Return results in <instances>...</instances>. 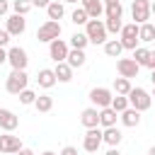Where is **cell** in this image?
<instances>
[{
	"instance_id": "obj_27",
	"label": "cell",
	"mask_w": 155,
	"mask_h": 155,
	"mask_svg": "<svg viewBox=\"0 0 155 155\" xmlns=\"http://www.w3.org/2000/svg\"><path fill=\"white\" fill-rule=\"evenodd\" d=\"M104 15H107V19H121V17H124L121 2H109V5H104Z\"/></svg>"
},
{
	"instance_id": "obj_32",
	"label": "cell",
	"mask_w": 155,
	"mask_h": 155,
	"mask_svg": "<svg viewBox=\"0 0 155 155\" xmlns=\"http://www.w3.org/2000/svg\"><path fill=\"white\" fill-rule=\"evenodd\" d=\"M87 19H90V17H87V12H85L82 7H75L73 15H70V22L78 24V27H80V24H87Z\"/></svg>"
},
{
	"instance_id": "obj_36",
	"label": "cell",
	"mask_w": 155,
	"mask_h": 155,
	"mask_svg": "<svg viewBox=\"0 0 155 155\" xmlns=\"http://www.w3.org/2000/svg\"><path fill=\"white\" fill-rule=\"evenodd\" d=\"M10 39H12V36H10V31H7V29H0V46H2V48L10 44Z\"/></svg>"
},
{
	"instance_id": "obj_11",
	"label": "cell",
	"mask_w": 155,
	"mask_h": 155,
	"mask_svg": "<svg viewBox=\"0 0 155 155\" xmlns=\"http://www.w3.org/2000/svg\"><path fill=\"white\" fill-rule=\"evenodd\" d=\"M116 70H119V75L121 78H138V70H140V65L133 61V58H119L116 61Z\"/></svg>"
},
{
	"instance_id": "obj_23",
	"label": "cell",
	"mask_w": 155,
	"mask_h": 155,
	"mask_svg": "<svg viewBox=\"0 0 155 155\" xmlns=\"http://www.w3.org/2000/svg\"><path fill=\"white\" fill-rule=\"evenodd\" d=\"M53 73H56V80H58V82H70V80H73V68H70L65 61L56 63Z\"/></svg>"
},
{
	"instance_id": "obj_33",
	"label": "cell",
	"mask_w": 155,
	"mask_h": 155,
	"mask_svg": "<svg viewBox=\"0 0 155 155\" xmlns=\"http://www.w3.org/2000/svg\"><path fill=\"white\" fill-rule=\"evenodd\" d=\"M17 97H19V102H22V104H27V107H29V104H34V99H36V92H34V90H29V87H24V90H22Z\"/></svg>"
},
{
	"instance_id": "obj_48",
	"label": "cell",
	"mask_w": 155,
	"mask_h": 155,
	"mask_svg": "<svg viewBox=\"0 0 155 155\" xmlns=\"http://www.w3.org/2000/svg\"><path fill=\"white\" fill-rule=\"evenodd\" d=\"M61 2H73V5H75V2H80V0H61Z\"/></svg>"
},
{
	"instance_id": "obj_5",
	"label": "cell",
	"mask_w": 155,
	"mask_h": 155,
	"mask_svg": "<svg viewBox=\"0 0 155 155\" xmlns=\"http://www.w3.org/2000/svg\"><path fill=\"white\" fill-rule=\"evenodd\" d=\"M119 34H121V39H119V41H121V46H124V48L133 51V48L138 46V24H136V22H131V24H124Z\"/></svg>"
},
{
	"instance_id": "obj_6",
	"label": "cell",
	"mask_w": 155,
	"mask_h": 155,
	"mask_svg": "<svg viewBox=\"0 0 155 155\" xmlns=\"http://www.w3.org/2000/svg\"><path fill=\"white\" fill-rule=\"evenodd\" d=\"M111 97H114V92H111L109 87H92L87 99L92 102V107L104 109V107H109V104H111Z\"/></svg>"
},
{
	"instance_id": "obj_21",
	"label": "cell",
	"mask_w": 155,
	"mask_h": 155,
	"mask_svg": "<svg viewBox=\"0 0 155 155\" xmlns=\"http://www.w3.org/2000/svg\"><path fill=\"white\" fill-rule=\"evenodd\" d=\"M116 119H119V114H116L111 107H104V109H99V126H102V128L116 126Z\"/></svg>"
},
{
	"instance_id": "obj_26",
	"label": "cell",
	"mask_w": 155,
	"mask_h": 155,
	"mask_svg": "<svg viewBox=\"0 0 155 155\" xmlns=\"http://www.w3.org/2000/svg\"><path fill=\"white\" fill-rule=\"evenodd\" d=\"M34 107H36V111L46 114V111H51V109H53V97H48V94H36Z\"/></svg>"
},
{
	"instance_id": "obj_3",
	"label": "cell",
	"mask_w": 155,
	"mask_h": 155,
	"mask_svg": "<svg viewBox=\"0 0 155 155\" xmlns=\"http://www.w3.org/2000/svg\"><path fill=\"white\" fill-rule=\"evenodd\" d=\"M27 82H29L27 70H12V73L7 75V80H5V90H7L10 94H19V92L27 87Z\"/></svg>"
},
{
	"instance_id": "obj_14",
	"label": "cell",
	"mask_w": 155,
	"mask_h": 155,
	"mask_svg": "<svg viewBox=\"0 0 155 155\" xmlns=\"http://www.w3.org/2000/svg\"><path fill=\"white\" fill-rule=\"evenodd\" d=\"M17 126H19V116L15 111H10V109H0V131L12 133Z\"/></svg>"
},
{
	"instance_id": "obj_7",
	"label": "cell",
	"mask_w": 155,
	"mask_h": 155,
	"mask_svg": "<svg viewBox=\"0 0 155 155\" xmlns=\"http://www.w3.org/2000/svg\"><path fill=\"white\" fill-rule=\"evenodd\" d=\"M7 63L12 65V70H24L29 58H27V51L22 46H10L7 48Z\"/></svg>"
},
{
	"instance_id": "obj_38",
	"label": "cell",
	"mask_w": 155,
	"mask_h": 155,
	"mask_svg": "<svg viewBox=\"0 0 155 155\" xmlns=\"http://www.w3.org/2000/svg\"><path fill=\"white\" fill-rule=\"evenodd\" d=\"M7 12H10V2L7 0H0V17H5Z\"/></svg>"
},
{
	"instance_id": "obj_13",
	"label": "cell",
	"mask_w": 155,
	"mask_h": 155,
	"mask_svg": "<svg viewBox=\"0 0 155 155\" xmlns=\"http://www.w3.org/2000/svg\"><path fill=\"white\" fill-rule=\"evenodd\" d=\"M7 31H10V36H22L24 34V29H27V19H24V15H10L7 17V27H5Z\"/></svg>"
},
{
	"instance_id": "obj_2",
	"label": "cell",
	"mask_w": 155,
	"mask_h": 155,
	"mask_svg": "<svg viewBox=\"0 0 155 155\" xmlns=\"http://www.w3.org/2000/svg\"><path fill=\"white\" fill-rule=\"evenodd\" d=\"M85 34H87L90 44H94V46H99V44L104 46L107 36H109V31H107V27H104L102 19H87V24H85Z\"/></svg>"
},
{
	"instance_id": "obj_20",
	"label": "cell",
	"mask_w": 155,
	"mask_h": 155,
	"mask_svg": "<svg viewBox=\"0 0 155 155\" xmlns=\"http://www.w3.org/2000/svg\"><path fill=\"white\" fill-rule=\"evenodd\" d=\"M119 119H121V124H124V126L136 128V126L140 124V111H136L133 107H128V109H124V111L119 114Z\"/></svg>"
},
{
	"instance_id": "obj_35",
	"label": "cell",
	"mask_w": 155,
	"mask_h": 155,
	"mask_svg": "<svg viewBox=\"0 0 155 155\" xmlns=\"http://www.w3.org/2000/svg\"><path fill=\"white\" fill-rule=\"evenodd\" d=\"M104 27H107V31H109V34H119V31H121V27H124V22H121V19H107V22H104Z\"/></svg>"
},
{
	"instance_id": "obj_40",
	"label": "cell",
	"mask_w": 155,
	"mask_h": 155,
	"mask_svg": "<svg viewBox=\"0 0 155 155\" xmlns=\"http://www.w3.org/2000/svg\"><path fill=\"white\" fill-rule=\"evenodd\" d=\"M48 2H51V0H31L34 7H48Z\"/></svg>"
},
{
	"instance_id": "obj_18",
	"label": "cell",
	"mask_w": 155,
	"mask_h": 155,
	"mask_svg": "<svg viewBox=\"0 0 155 155\" xmlns=\"http://www.w3.org/2000/svg\"><path fill=\"white\" fill-rule=\"evenodd\" d=\"M85 61H87V56H85V48H70L68 51V56H65V63L75 70V68H82L85 65Z\"/></svg>"
},
{
	"instance_id": "obj_44",
	"label": "cell",
	"mask_w": 155,
	"mask_h": 155,
	"mask_svg": "<svg viewBox=\"0 0 155 155\" xmlns=\"http://www.w3.org/2000/svg\"><path fill=\"white\" fill-rule=\"evenodd\" d=\"M150 82H153V85H155V68H153V70H150Z\"/></svg>"
},
{
	"instance_id": "obj_46",
	"label": "cell",
	"mask_w": 155,
	"mask_h": 155,
	"mask_svg": "<svg viewBox=\"0 0 155 155\" xmlns=\"http://www.w3.org/2000/svg\"><path fill=\"white\" fill-rule=\"evenodd\" d=\"M104 5H109V2H121V0H102Z\"/></svg>"
},
{
	"instance_id": "obj_12",
	"label": "cell",
	"mask_w": 155,
	"mask_h": 155,
	"mask_svg": "<svg viewBox=\"0 0 155 155\" xmlns=\"http://www.w3.org/2000/svg\"><path fill=\"white\" fill-rule=\"evenodd\" d=\"M19 148H22L19 136H12V133H2L0 136V153L12 155V153H19Z\"/></svg>"
},
{
	"instance_id": "obj_4",
	"label": "cell",
	"mask_w": 155,
	"mask_h": 155,
	"mask_svg": "<svg viewBox=\"0 0 155 155\" xmlns=\"http://www.w3.org/2000/svg\"><path fill=\"white\" fill-rule=\"evenodd\" d=\"M58 36H61V22H56V19H46V22L36 29V39L44 41V44H51V41L58 39Z\"/></svg>"
},
{
	"instance_id": "obj_42",
	"label": "cell",
	"mask_w": 155,
	"mask_h": 155,
	"mask_svg": "<svg viewBox=\"0 0 155 155\" xmlns=\"http://www.w3.org/2000/svg\"><path fill=\"white\" fill-rule=\"evenodd\" d=\"M17 155H34V150H29V148H19Z\"/></svg>"
},
{
	"instance_id": "obj_43",
	"label": "cell",
	"mask_w": 155,
	"mask_h": 155,
	"mask_svg": "<svg viewBox=\"0 0 155 155\" xmlns=\"http://www.w3.org/2000/svg\"><path fill=\"white\" fill-rule=\"evenodd\" d=\"M104 155H121V153H119V148H109Z\"/></svg>"
},
{
	"instance_id": "obj_9",
	"label": "cell",
	"mask_w": 155,
	"mask_h": 155,
	"mask_svg": "<svg viewBox=\"0 0 155 155\" xmlns=\"http://www.w3.org/2000/svg\"><path fill=\"white\" fill-rule=\"evenodd\" d=\"M68 51H70V44H65L61 36H58V39H53V41L48 44V56H51V61H53V63H61V61H65Z\"/></svg>"
},
{
	"instance_id": "obj_30",
	"label": "cell",
	"mask_w": 155,
	"mask_h": 155,
	"mask_svg": "<svg viewBox=\"0 0 155 155\" xmlns=\"http://www.w3.org/2000/svg\"><path fill=\"white\" fill-rule=\"evenodd\" d=\"M87 44H90V39H87L85 31H75V34L70 36V48H85Z\"/></svg>"
},
{
	"instance_id": "obj_28",
	"label": "cell",
	"mask_w": 155,
	"mask_h": 155,
	"mask_svg": "<svg viewBox=\"0 0 155 155\" xmlns=\"http://www.w3.org/2000/svg\"><path fill=\"white\" fill-rule=\"evenodd\" d=\"M131 87H133V85H131L128 78H121V75H119V78L114 80V94H128Z\"/></svg>"
},
{
	"instance_id": "obj_47",
	"label": "cell",
	"mask_w": 155,
	"mask_h": 155,
	"mask_svg": "<svg viewBox=\"0 0 155 155\" xmlns=\"http://www.w3.org/2000/svg\"><path fill=\"white\" fill-rule=\"evenodd\" d=\"M148 155H155V145H153V148H150V150H148Z\"/></svg>"
},
{
	"instance_id": "obj_49",
	"label": "cell",
	"mask_w": 155,
	"mask_h": 155,
	"mask_svg": "<svg viewBox=\"0 0 155 155\" xmlns=\"http://www.w3.org/2000/svg\"><path fill=\"white\" fill-rule=\"evenodd\" d=\"M41 155H56V153H53V150H46V153H41Z\"/></svg>"
},
{
	"instance_id": "obj_24",
	"label": "cell",
	"mask_w": 155,
	"mask_h": 155,
	"mask_svg": "<svg viewBox=\"0 0 155 155\" xmlns=\"http://www.w3.org/2000/svg\"><path fill=\"white\" fill-rule=\"evenodd\" d=\"M104 53H107L109 58H119V56L124 53L121 41H119V39H107V41H104Z\"/></svg>"
},
{
	"instance_id": "obj_16",
	"label": "cell",
	"mask_w": 155,
	"mask_h": 155,
	"mask_svg": "<svg viewBox=\"0 0 155 155\" xmlns=\"http://www.w3.org/2000/svg\"><path fill=\"white\" fill-rule=\"evenodd\" d=\"M80 7L87 12L90 19H99V15L104 12V2L102 0H80Z\"/></svg>"
},
{
	"instance_id": "obj_17",
	"label": "cell",
	"mask_w": 155,
	"mask_h": 155,
	"mask_svg": "<svg viewBox=\"0 0 155 155\" xmlns=\"http://www.w3.org/2000/svg\"><path fill=\"white\" fill-rule=\"evenodd\" d=\"M121 131L116 128V126H109V128H102V143H107L109 148H119V143H121Z\"/></svg>"
},
{
	"instance_id": "obj_41",
	"label": "cell",
	"mask_w": 155,
	"mask_h": 155,
	"mask_svg": "<svg viewBox=\"0 0 155 155\" xmlns=\"http://www.w3.org/2000/svg\"><path fill=\"white\" fill-rule=\"evenodd\" d=\"M2 63H7V48L0 46V65H2Z\"/></svg>"
},
{
	"instance_id": "obj_51",
	"label": "cell",
	"mask_w": 155,
	"mask_h": 155,
	"mask_svg": "<svg viewBox=\"0 0 155 155\" xmlns=\"http://www.w3.org/2000/svg\"><path fill=\"white\" fill-rule=\"evenodd\" d=\"M153 24H155V22H153Z\"/></svg>"
},
{
	"instance_id": "obj_39",
	"label": "cell",
	"mask_w": 155,
	"mask_h": 155,
	"mask_svg": "<svg viewBox=\"0 0 155 155\" xmlns=\"http://www.w3.org/2000/svg\"><path fill=\"white\" fill-rule=\"evenodd\" d=\"M61 155H78V148H73V145H65V148L61 150Z\"/></svg>"
},
{
	"instance_id": "obj_50",
	"label": "cell",
	"mask_w": 155,
	"mask_h": 155,
	"mask_svg": "<svg viewBox=\"0 0 155 155\" xmlns=\"http://www.w3.org/2000/svg\"><path fill=\"white\" fill-rule=\"evenodd\" d=\"M150 97H155V85H153V94H150Z\"/></svg>"
},
{
	"instance_id": "obj_37",
	"label": "cell",
	"mask_w": 155,
	"mask_h": 155,
	"mask_svg": "<svg viewBox=\"0 0 155 155\" xmlns=\"http://www.w3.org/2000/svg\"><path fill=\"white\" fill-rule=\"evenodd\" d=\"M143 65H145V68H150V70L155 68V51H150V53H148V58H145V63H143Z\"/></svg>"
},
{
	"instance_id": "obj_8",
	"label": "cell",
	"mask_w": 155,
	"mask_h": 155,
	"mask_svg": "<svg viewBox=\"0 0 155 155\" xmlns=\"http://www.w3.org/2000/svg\"><path fill=\"white\" fill-rule=\"evenodd\" d=\"M131 17L136 24H143L150 19V0H133L131 5Z\"/></svg>"
},
{
	"instance_id": "obj_29",
	"label": "cell",
	"mask_w": 155,
	"mask_h": 155,
	"mask_svg": "<svg viewBox=\"0 0 155 155\" xmlns=\"http://www.w3.org/2000/svg\"><path fill=\"white\" fill-rule=\"evenodd\" d=\"M109 107H111V109H114L116 114H121L124 109H128V97H126V94H114V97H111V104H109Z\"/></svg>"
},
{
	"instance_id": "obj_22",
	"label": "cell",
	"mask_w": 155,
	"mask_h": 155,
	"mask_svg": "<svg viewBox=\"0 0 155 155\" xmlns=\"http://www.w3.org/2000/svg\"><path fill=\"white\" fill-rule=\"evenodd\" d=\"M138 41H143V44L155 41V24H153V22H143V24H138Z\"/></svg>"
},
{
	"instance_id": "obj_31",
	"label": "cell",
	"mask_w": 155,
	"mask_h": 155,
	"mask_svg": "<svg viewBox=\"0 0 155 155\" xmlns=\"http://www.w3.org/2000/svg\"><path fill=\"white\" fill-rule=\"evenodd\" d=\"M31 7H34L31 0H12V12L15 15H27Z\"/></svg>"
},
{
	"instance_id": "obj_15",
	"label": "cell",
	"mask_w": 155,
	"mask_h": 155,
	"mask_svg": "<svg viewBox=\"0 0 155 155\" xmlns=\"http://www.w3.org/2000/svg\"><path fill=\"white\" fill-rule=\"evenodd\" d=\"M80 124H82L85 128H94V126H99V109H97V107H87V109H82V114H80Z\"/></svg>"
},
{
	"instance_id": "obj_45",
	"label": "cell",
	"mask_w": 155,
	"mask_h": 155,
	"mask_svg": "<svg viewBox=\"0 0 155 155\" xmlns=\"http://www.w3.org/2000/svg\"><path fill=\"white\" fill-rule=\"evenodd\" d=\"M150 15H155V0L150 2Z\"/></svg>"
},
{
	"instance_id": "obj_19",
	"label": "cell",
	"mask_w": 155,
	"mask_h": 155,
	"mask_svg": "<svg viewBox=\"0 0 155 155\" xmlns=\"http://www.w3.org/2000/svg\"><path fill=\"white\" fill-rule=\"evenodd\" d=\"M36 82H39V87H44V90H51L58 80H56V73L51 70V68H41L39 70V75H36Z\"/></svg>"
},
{
	"instance_id": "obj_10",
	"label": "cell",
	"mask_w": 155,
	"mask_h": 155,
	"mask_svg": "<svg viewBox=\"0 0 155 155\" xmlns=\"http://www.w3.org/2000/svg\"><path fill=\"white\" fill-rule=\"evenodd\" d=\"M99 145H102V128H99V126L87 128V133H85V138H82V148H85L87 153H97Z\"/></svg>"
},
{
	"instance_id": "obj_34",
	"label": "cell",
	"mask_w": 155,
	"mask_h": 155,
	"mask_svg": "<svg viewBox=\"0 0 155 155\" xmlns=\"http://www.w3.org/2000/svg\"><path fill=\"white\" fill-rule=\"evenodd\" d=\"M148 53H150V51H148L145 46H136V48H133V61H136L138 65H143L145 58H148Z\"/></svg>"
},
{
	"instance_id": "obj_1",
	"label": "cell",
	"mask_w": 155,
	"mask_h": 155,
	"mask_svg": "<svg viewBox=\"0 0 155 155\" xmlns=\"http://www.w3.org/2000/svg\"><path fill=\"white\" fill-rule=\"evenodd\" d=\"M128 97V107H133L136 111H148L150 109V104H153V97H150V92L148 90H143V87H131V92L126 94Z\"/></svg>"
},
{
	"instance_id": "obj_25",
	"label": "cell",
	"mask_w": 155,
	"mask_h": 155,
	"mask_svg": "<svg viewBox=\"0 0 155 155\" xmlns=\"http://www.w3.org/2000/svg\"><path fill=\"white\" fill-rule=\"evenodd\" d=\"M46 15H48V19H61L63 15H65V7H63V2H58V0H51L48 2V7H46Z\"/></svg>"
}]
</instances>
